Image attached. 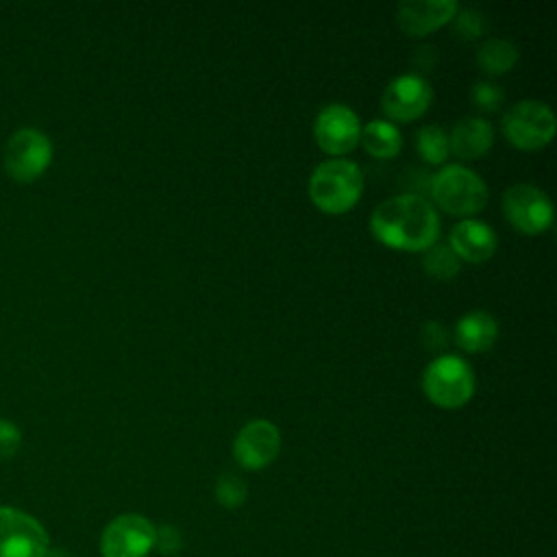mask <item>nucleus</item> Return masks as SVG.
<instances>
[{"mask_svg": "<svg viewBox=\"0 0 557 557\" xmlns=\"http://www.w3.org/2000/svg\"><path fill=\"white\" fill-rule=\"evenodd\" d=\"M361 146L374 159H394L403 148V135L389 120H370L361 126Z\"/></svg>", "mask_w": 557, "mask_h": 557, "instance_id": "obj_17", "label": "nucleus"}, {"mask_svg": "<svg viewBox=\"0 0 557 557\" xmlns=\"http://www.w3.org/2000/svg\"><path fill=\"white\" fill-rule=\"evenodd\" d=\"M500 205L505 220L518 233L540 235L553 224V202L537 185L516 183L507 187Z\"/></svg>", "mask_w": 557, "mask_h": 557, "instance_id": "obj_6", "label": "nucleus"}, {"mask_svg": "<svg viewBox=\"0 0 557 557\" xmlns=\"http://www.w3.org/2000/svg\"><path fill=\"white\" fill-rule=\"evenodd\" d=\"M154 544L161 548V553H174V550H178V546H181V537H178L176 529H172V527H161V529H157Z\"/></svg>", "mask_w": 557, "mask_h": 557, "instance_id": "obj_26", "label": "nucleus"}, {"mask_svg": "<svg viewBox=\"0 0 557 557\" xmlns=\"http://www.w3.org/2000/svg\"><path fill=\"white\" fill-rule=\"evenodd\" d=\"M20 444H22L20 429L13 422L0 418V459L13 457L20 450Z\"/></svg>", "mask_w": 557, "mask_h": 557, "instance_id": "obj_25", "label": "nucleus"}, {"mask_svg": "<svg viewBox=\"0 0 557 557\" xmlns=\"http://www.w3.org/2000/svg\"><path fill=\"white\" fill-rule=\"evenodd\" d=\"M420 339H422V346H424L426 350H431V352H442V350L448 346V342H450V333H448V329H446L442 322L429 320V322L422 326V331H420Z\"/></svg>", "mask_w": 557, "mask_h": 557, "instance_id": "obj_24", "label": "nucleus"}, {"mask_svg": "<svg viewBox=\"0 0 557 557\" xmlns=\"http://www.w3.org/2000/svg\"><path fill=\"white\" fill-rule=\"evenodd\" d=\"M433 100L431 83L416 74H398L387 83L381 96V109L383 113L394 122H413L426 113Z\"/></svg>", "mask_w": 557, "mask_h": 557, "instance_id": "obj_9", "label": "nucleus"}, {"mask_svg": "<svg viewBox=\"0 0 557 557\" xmlns=\"http://www.w3.org/2000/svg\"><path fill=\"white\" fill-rule=\"evenodd\" d=\"M518 59H520V52L516 44L503 37H490L476 50V65L487 76L507 74L509 70H513Z\"/></svg>", "mask_w": 557, "mask_h": 557, "instance_id": "obj_18", "label": "nucleus"}, {"mask_svg": "<svg viewBox=\"0 0 557 557\" xmlns=\"http://www.w3.org/2000/svg\"><path fill=\"white\" fill-rule=\"evenodd\" d=\"M422 268L424 272L435 278V281H450L459 274L461 270V261L459 257L450 250L448 244H440L435 242L433 246H429L424 250V257H422Z\"/></svg>", "mask_w": 557, "mask_h": 557, "instance_id": "obj_20", "label": "nucleus"}, {"mask_svg": "<svg viewBox=\"0 0 557 557\" xmlns=\"http://www.w3.org/2000/svg\"><path fill=\"white\" fill-rule=\"evenodd\" d=\"M496 337H498V322L494 320L492 313L481 311V309L468 311L466 315H461L453 331L455 344L463 352H470V355L490 350L494 346Z\"/></svg>", "mask_w": 557, "mask_h": 557, "instance_id": "obj_16", "label": "nucleus"}, {"mask_svg": "<svg viewBox=\"0 0 557 557\" xmlns=\"http://www.w3.org/2000/svg\"><path fill=\"white\" fill-rule=\"evenodd\" d=\"M370 231L387 248L424 252L440 237V215L424 196L398 194L374 207Z\"/></svg>", "mask_w": 557, "mask_h": 557, "instance_id": "obj_1", "label": "nucleus"}, {"mask_svg": "<svg viewBox=\"0 0 557 557\" xmlns=\"http://www.w3.org/2000/svg\"><path fill=\"white\" fill-rule=\"evenodd\" d=\"M494 144V128L483 117H461L448 133V148L461 161L481 159Z\"/></svg>", "mask_w": 557, "mask_h": 557, "instance_id": "obj_15", "label": "nucleus"}, {"mask_svg": "<svg viewBox=\"0 0 557 557\" xmlns=\"http://www.w3.org/2000/svg\"><path fill=\"white\" fill-rule=\"evenodd\" d=\"M157 529L139 513L113 518L100 537L102 557H146L154 546Z\"/></svg>", "mask_w": 557, "mask_h": 557, "instance_id": "obj_8", "label": "nucleus"}, {"mask_svg": "<svg viewBox=\"0 0 557 557\" xmlns=\"http://www.w3.org/2000/svg\"><path fill=\"white\" fill-rule=\"evenodd\" d=\"M416 150L422 157V161L431 165H442L450 154L448 133L435 124L420 126L416 133Z\"/></svg>", "mask_w": 557, "mask_h": 557, "instance_id": "obj_19", "label": "nucleus"}, {"mask_svg": "<svg viewBox=\"0 0 557 557\" xmlns=\"http://www.w3.org/2000/svg\"><path fill=\"white\" fill-rule=\"evenodd\" d=\"M426 398L442 409H459L474 396V372L459 355H437L422 372Z\"/></svg>", "mask_w": 557, "mask_h": 557, "instance_id": "obj_4", "label": "nucleus"}, {"mask_svg": "<svg viewBox=\"0 0 557 557\" xmlns=\"http://www.w3.org/2000/svg\"><path fill=\"white\" fill-rule=\"evenodd\" d=\"M246 496H248V487H246V483L237 474L226 472V474H222L218 479V483H215V498H218V503L222 507L235 509V507H239L246 500Z\"/></svg>", "mask_w": 557, "mask_h": 557, "instance_id": "obj_21", "label": "nucleus"}, {"mask_svg": "<svg viewBox=\"0 0 557 557\" xmlns=\"http://www.w3.org/2000/svg\"><path fill=\"white\" fill-rule=\"evenodd\" d=\"M470 98H472V102H474V107H476L479 111H483V113H494V111L500 107L505 94H503V89H500L498 83H494V81H479V83L472 85Z\"/></svg>", "mask_w": 557, "mask_h": 557, "instance_id": "obj_22", "label": "nucleus"}, {"mask_svg": "<svg viewBox=\"0 0 557 557\" xmlns=\"http://www.w3.org/2000/svg\"><path fill=\"white\" fill-rule=\"evenodd\" d=\"M487 185L483 178L466 165H444L431 181L433 202L448 215L472 218L487 205ZM433 205V207H435Z\"/></svg>", "mask_w": 557, "mask_h": 557, "instance_id": "obj_3", "label": "nucleus"}, {"mask_svg": "<svg viewBox=\"0 0 557 557\" xmlns=\"http://www.w3.org/2000/svg\"><path fill=\"white\" fill-rule=\"evenodd\" d=\"M52 161V144L46 133L37 128L15 131L4 146V170L20 183L39 178Z\"/></svg>", "mask_w": 557, "mask_h": 557, "instance_id": "obj_7", "label": "nucleus"}, {"mask_svg": "<svg viewBox=\"0 0 557 557\" xmlns=\"http://www.w3.org/2000/svg\"><path fill=\"white\" fill-rule=\"evenodd\" d=\"M496 244L498 242H496L494 228L474 218H466L457 222L448 235L450 250L459 257V261H468V263L490 261L492 255L496 252Z\"/></svg>", "mask_w": 557, "mask_h": 557, "instance_id": "obj_14", "label": "nucleus"}, {"mask_svg": "<svg viewBox=\"0 0 557 557\" xmlns=\"http://www.w3.org/2000/svg\"><path fill=\"white\" fill-rule=\"evenodd\" d=\"M313 137L326 154L342 157L355 150V146L359 144L361 122L350 107L342 102H331L318 111L313 122Z\"/></svg>", "mask_w": 557, "mask_h": 557, "instance_id": "obj_11", "label": "nucleus"}, {"mask_svg": "<svg viewBox=\"0 0 557 557\" xmlns=\"http://www.w3.org/2000/svg\"><path fill=\"white\" fill-rule=\"evenodd\" d=\"M555 113L540 100H520L511 104L500 122L505 139L520 150L544 148L555 135Z\"/></svg>", "mask_w": 557, "mask_h": 557, "instance_id": "obj_5", "label": "nucleus"}, {"mask_svg": "<svg viewBox=\"0 0 557 557\" xmlns=\"http://www.w3.org/2000/svg\"><path fill=\"white\" fill-rule=\"evenodd\" d=\"M459 4L455 0H405L396 4V24L407 37H424L453 22Z\"/></svg>", "mask_w": 557, "mask_h": 557, "instance_id": "obj_13", "label": "nucleus"}, {"mask_svg": "<svg viewBox=\"0 0 557 557\" xmlns=\"http://www.w3.org/2000/svg\"><path fill=\"white\" fill-rule=\"evenodd\" d=\"M48 533L15 507H0V557H46Z\"/></svg>", "mask_w": 557, "mask_h": 557, "instance_id": "obj_10", "label": "nucleus"}, {"mask_svg": "<svg viewBox=\"0 0 557 557\" xmlns=\"http://www.w3.org/2000/svg\"><path fill=\"white\" fill-rule=\"evenodd\" d=\"M307 191L311 202L329 215H342L350 211L363 191L361 168L344 157H333L315 165L309 176Z\"/></svg>", "mask_w": 557, "mask_h": 557, "instance_id": "obj_2", "label": "nucleus"}, {"mask_svg": "<svg viewBox=\"0 0 557 557\" xmlns=\"http://www.w3.org/2000/svg\"><path fill=\"white\" fill-rule=\"evenodd\" d=\"M455 30L463 41H474L485 30V20L476 9H459L453 17Z\"/></svg>", "mask_w": 557, "mask_h": 557, "instance_id": "obj_23", "label": "nucleus"}, {"mask_svg": "<svg viewBox=\"0 0 557 557\" xmlns=\"http://www.w3.org/2000/svg\"><path fill=\"white\" fill-rule=\"evenodd\" d=\"M281 453L278 426L270 420L257 418L246 422L233 442V457L244 470H261L270 466Z\"/></svg>", "mask_w": 557, "mask_h": 557, "instance_id": "obj_12", "label": "nucleus"}]
</instances>
